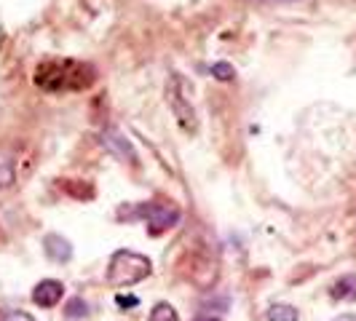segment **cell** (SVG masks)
I'll return each instance as SVG.
<instances>
[{"label":"cell","instance_id":"1","mask_svg":"<svg viewBox=\"0 0 356 321\" xmlns=\"http://www.w3.org/2000/svg\"><path fill=\"white\" fill-rule=\"evenodd\" d=\"M97 81V70L81 59H46L35 67V86L49 94L86 91Z\"/></svg>","mask_w":356,"mask_h":321},{"label":"cell","instance_id":"2","mask_svg":"<svg viewBox=\"0 0 356 321\" xmlns=\"http://www.w3.org/2000/svg\"><path fill=\"white\" fill-rule=\"evenodd\" d=\"M193 83L182 75V72H172L169 75V83H166V102L172 107L175 118L182 131L188 134H196L198 118H196V107H193Z\"/></svg>","mask_w":356,"mask_h":321},{"label":"cell","instance_id":"3","mask_svg":"<svg viewBox=\"0 0 356 321\" xmlns=\"http://www.w3.org/2000/svg\"><path fill=\"white\" fill-rule=\"evenodd\" d=\"M150 276V260L131 249H118L107 265V284L110 286H134Z\"/></svg>","mask_w":356,"mask_h":321},{"label":"cell","instance_id":"4","mask_svg":"<svg viewBox=\"0 0 356 321\" xmlns=\"http://www.w3.org/2000/svg\"><path fill=\"white\" fill-rule=\"evenodd\" d=\"M137 217L147 220V225H150V231L153 233H161V231H169V228L177 225L179 209L175 206V204H143L140 212H137Z\"/></svg>","mask_w":356,"mask_h":321},{"label":"cell","instance_id":"5","mask_svg":"<svg viewBox=\"0 0 356 321\" xmlns=\"http://www.w3.org/2000/svg\"><path fill=\"white\" fill-rule=\"evenodd\" d=\"M99 142H102V147H105L110 156H115V158H121V160H131V163H137V153H134V147H131V142L126 140L118 129H105Z\"/></svg>","mask_w":356,"mask_h":321},{"label":"cell","instance_id":"6","mask_svg":"<svg viewBox=\"0 0 356 321\" xmlns=\"http://www.w3.org/2000/svg\"><path fill=\"white\" fill-rule=\"evenodd\" d=\"M62 295H65V286H62V281L46 279V281H40V284L35 286L33 300H35V305H40V308H54V305L62 300Z\"/></svg>","mask_w":356,"mask_h":321},{"label":"cell","instance_id":"7","mask_svg":"<svg viewBox=\"0 0 356 321\" xmlns=\"http://www.w3.org/2000/svg\"><path fill=\"white\" fill-rule=\"evenodd\" d=\"M43 249H46V254L51 257L54 263H67L72 257V247L67 238H62V236H56V233H51V236H46V241H43Z\"/></svg>","mask_w":356,"mask_h":321},{"label":"cell","instance_id":"8","mask_svg":"<svg viewBox=\"0 0 356 321\" xmlns=\"http://www.w3.org/2000/svg\"><path fill=\"white\" fill-rule=\"evenodd\" d=\"M17 182V163L11 156L0 153V190H8Z\"/></svg>","mask_w":356,"mask_h":321},{"label":"cell","instance_id":"9","mask_svg":"<svg viewBox=\"0 0 356 321\" xmlns=\"http://www.w3.org/2000/svg\"><path fill=\"white\" fill-rule=\"evenodd\" d=\"M332 297H335V300H356L354 276H343L340 281H335V284H332Z\"/></svg>","mask_w":356,"mask_h":321},{"label":"cell","instance_id":"10","mask_svg":"<svg viewBox=\"0 0 356 321\" xmlns=\"http://www.w3.org/2000/svg\"><path fill=\"white\" fill-rule=\"evenodd\" d=\"M268 321H298V308H292V305H273L268 311Z\"/></svg>","mask_w":356,"mask_h":321},{"label":"cell","instance_id":"11","mask_svg":"<svg viewBox=\"0 0 356 321\" xmlns=\"http://www.w3.org/2000/svg\"><path fill=\"white\" fill-rule=\"evenodd\" d=\"M150 321H179L177 311L169 303H159L153 311H150Z\"/></svg>","mask_w":356,"mask_h":321},{"label":"cell","instance_id":"12","mask_svg":"<svg viewBox=\"0 0 356 321\" xmlns=\"http://www.w3.org/2000/svg\"><path fill=\"white\" fill-rule=\"evenodd\" d=\"M212 75L217 81H233V78H236V70H233V65H228V62H214Z\"/></svg>","mask_w":356,"mask_h":321},{"label":"cell","instance_id":"13","mask_svg":"<svg viewBox=\"0 0 356 321\" xmlns=\"http://www.w3.org/2000/svg\"><path fill=\"white\" fill-rule=\"evenodd\" d=\"M67 316H72V319H81V316H86V303H83L81 297L70 300V305H67Z\"/></svg>","mask_w":356,"mask_h":321},{"label":"cell","instance_id":"14","mask_svg":"<svg viewBox=\"0 0 356 321\" xmlns=\"http://www.w3.org/2000/svg\"><path fill=\"white\" fill-rule=\"evenodd\" d=\"M115 303L121 305V308H134V305H140V300H137V297H126V295H118V297H115Z\"/></svg>","mask_w":356,"mask_h":321},{"label":"cell","instance_id":"15","mask_svg":"<svg viewBox=\"0 0 356 321\" xmlns=\"http://www.w3.org/2000/svg\"><path fill=\"white\" fill-rule=\"evenodd\" d=\"M3 321H35L33 316H27V313H8Z\"/></svg>","mask_w":356,"mask_h":321},{"label":"cell","instance_id":"16","mask_svg":"<svg viewBox=\"0 0 356 321\" xmlns=\"http://www.w3.org/2000/svg\"><path fill=\"white\" fill-rule=\"evenodd\" d=\"M196 321H220V319H214V316H201V319H196Z\"/></svg>","mask_w":356,"mask_h":321}]
</instances>
